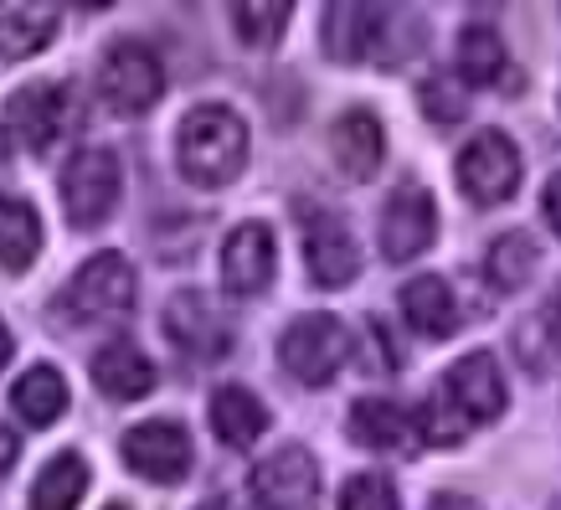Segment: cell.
<instances>
[{"instance_id":"obj_33","label":"cell","mask_w":561,"mask_h":510,"mask_svg":"<svg viewBox=\"0 0 561 510\" xmlns=\"http://www.w3.org/2000/svg\"><path fill=\"white\" fill-rule=\"evenodd\" d=\"M11 345H16V340H11V330H5V320H0V366L11 361Z\"/></svg>"},{"instance_id":"obj_18","label":"cell","mask_w":561,"mask_h":510,"mask_svg":"<svg viewBox=\"0 0 561 510\" xmlns=\"http://www.w3.org/2000/svg\"><path fill=\"white\" fill-rule=\"evenodd\" d=\"M402 315L427 340H448L459 330V299L448 290V279H438V273H423V279L402 284Z\"/></svg>"},{"instance_id":"obj_35","label":"cell","mask_w":561,"mask_h":510,"mask_svg":"<svg viewBox=\"0 0 561 510\" xmlns=\"http://www.w3.org/2000/svg\"><path fill=\"white\" fill-rule=\"evenodd\" d=\"M103 510H124V506H103Z\"/></svg>"},{"instance_id":"obj_21","label":"cell","mask_w":561,"mask_h":510,"mask_svg":"<svg viewBox=\"0 0 561 510\" xmlns=\"http://www.w3.org/2000/svg\"><path fill=\"white\" fill-rule=\"evenodd\" d=\"M206 412H211V433L227 449H248V443H257L268 433V408L248 387H217Z\"/></svg>"},{"instance_id":"obj_12","label":"cell","mask_w":561,"mask_h":510,"mask_svg":"<svg viewBox=\"0 0 561 510\" xmlns=\"http://www.w3.org/2000/svg\"><path fill=\"white\" fill-rule=\"evenodd\" d=\"M438 238V206H433V191L408 181V186L391 191L387 212H381V253L391 263H408V258L427 253Z\"/></svg>"},{"instance_id":"obj_22","label":"cell","mask_w":561,"mask_h":510,"mask_svg":"<svg viewBox=\"0 0 561 510\" xmlns=\"http://www.w3.org/2000/svg\"><path fill=\"white\" fill-rule=\"evenodd\" d=\"M454 57H459V78L469 88H494L500 78H511V52H505L500 32L484 26V21H469V26H463Z\"/></svg>"},{"instance_id":"obj_31","label":"cell","mask_w":561,"mask_h":510,"mask_svg":"<svg viewBox=\"0 0 561 510\" xmlns=\"http://www.w3.org/2000/svg\"><path fill=\"white\" fill-rule=\"evenodd\" d=\"M427 510H484L479 500H469V495H454V490H443V495H433V506Z\"/></svg>"},{"instance_id":"obj_23","label":"cell","mask_w":561,"mask_h":510,"mask_svg":"<svg viewBox=\"0 0 561 510\" xmlns=\"http://www.w3.org/2000/svg\"><path fill=\"white\" fill-rule=\"evenodd\" d=\"M42 253V217L26 196H0V269L26 273Z\"/></svg>"},{"instance_id":"obj_8","label":"cell","mask_w":561,"mask_h":510,"mask_svg":"<svg viewBox=\"0 0 561 510\" xmlns=\"http://www.w3.org/2000/svg\"><path fill=\"white\" fill-rule=\"evenodd\" d=\"M433 392H438L443 403L459 412L469 428L494 423V418L505 412V403H511L505 372H500V361H494L490 351H469V356H459L448 372L438 376V387Z\"/></svg>"},{"instance_id":"obj_17","label":"cell","mask_w":561,"mask_h":510,"mask_svg":"<svg viewBox=\"0 0 561 510\" xmlns=\"http://www.w3.org/2000/svg\"><path fill=\"white\" fill-rule=\"evenodd\" d=\"M381 11L387 5H324V52L341 63H376L381 47Z\"/></svg>"},{"instance_id":"obj_27","label":"cell","mask_w":561,"mask_h":510,"mask_svg":"<svg viewBox=\"0 0 561 510\" xmlns=\"http://www.w3.org/2000/svg\"><path fill=\"white\" fill-rule=\"evenodd\" d=\"M227 16H232V32H238L242 47L268 52V47H278L284 26L294 21V5L289 0H253V5H232Z\"/></svg>"},{"instance_id":"obj_10","label":"cell","mask_w":561,"mask_h":510,"mask_svg":"<svg viewBox=\"0 0 561 510\" xmlns=\"http://www.w3.org/2000/svg\"><path fill=\"white\" fill-rule=\"evenodd\" d=\"M305 263H309L314 290H345V284L360 273L356 233H351L335 212L305 206Z\"/></svg>"},{"instance_id":"obj_26","label":"cell","mask_w":561,"mask_h":510,"mask_svg":"<svg viewBox=\"0 0 561 510\" xmlns=\"http://www.w3.org/2000/svg\"><path fill=\"white\" fill-rule=\"evenodd\" d=\"M83 490H88V460L68 449V454L47 460V469L36 475V485H32V510H78Z\"/></svg>"},{"instance_id":"obj_2","label":"cell","mask_w":561,"mask_h":510,"mask_svg":"<svg viewBox=\"0 0 561 510\" xmlns=\"http://www.w3.org/2000/svg\"><path fill=\"white\" fill-rule=\"evenodd\" d=\"M129 309H135V269L124 253H93L51 299V315L62 325H108L124 320Z\"/></svg>"},{"instance_id":"obj_19","label":"cell","mask_w":561,"mask_h":510,"mask_svg":"<svg viewBox=\"0 0 561 510\" xmlns=\"http://www.w3.org/2000/svg\"><path fill=\"white\" fill-rule=\"evenodd\" d=\"M93 382H99L103 397L135 403V397H145L154 387V366L135 340H108L99 356H93Z\"/></svg>"},{"instance_id":"obj_13","label":"cell","mask_w":561,"mask_h":510,"mask_svg":"<svg viewBox=\"0 0 561 510\" xmlns=\"http://www.w3.org/2000/svg\"><path fill=\"white\" fill-rule=\"evenodd\" d=\"M165 340H171L175 351H186L191 361H217V356H227L232 330H227L221 309L202 290H181L165 305Z\"/></svg>"},{"instance_id":"obj_30","label":"cell","mask_w":561,"mask_h":510,"mask_svg":"<svg viewBox=\"0 0 561 510\" xmlns=\"http://www.w3.org/2000/svg\"><path fill=\"white\" fill-rule=\"evenodd\" d=\"M541 212H546V222H551V233L561 238V170L546 181V191H541Z\"/></svg>"},{"instance_id":"obj_14","label":"cell","mask_w":561,"mask_h":510,"mask_svg":"<svg viewBox=\"0 0 561 510\" xmlns=\"http://www.w3.org/2000/svg\"><path fill=\"white\" fill-rule=\"evenodd\" d=\"M68 88L62 83H32L21 88V93H11V103H5V124L16 129V139L26 145L32 155H47L51 145H57V135L68 129Z\"/></svg>"},{"instance_id":"obj_9","label":"cell","mask_w":561,"mask_h":510,"mask_svg":"<svg viewBox=\"0 0 561 510\" xmlns=\"http://www.w3.org/2000/svg\"><path fill=\"white\" fill-rule=\"evenodd\" d=\"M119 460L150 485H175V479L191 475V433L171 418L135 423L119 443Z\"/></svg>"},{"instance_id":"obj_36","label":"cell","mask_w":561,"mask_h":510,"mask_svg":"<svg viewBox=\"0 0 561 510\" xmlns=\"http://www.w3.org/2000/svg\"><path fill=\"white\" fill-rule=\"evenodd\" d=\"M551 510H561V500H557V506H551Z\"/></svg>"},{"instance_id":"obj_6","label":"cell","mask_w":561,"mask_h":510,"mask_svg":"<svg viewBox=\"0 0 561 510\" xmlns=\"http://www.w3.org/2000/svg\"><path fill=\"white\" fill-rule=\"evenodd\" d=\"M454 181H459V191L474 206L511 202L515 191H520V150H515V139L500 135V129H479L459 150Z\"/></svg>"},{"instance_id":"obj_5","label":"cell","mask_w":561,"mask_h":510,"mask_svg":"<svg viewBox=\"0 0 561 510\" xmlns=\"http://www.w3.org/2000/svg\"><path fill=\"white\" fill-rule=\"evenodd\" d=\"M119 191H124V170H119V155L114 150H78L62 166V212H68L72 227H103L108 212L119 206Z\"/></svg>"},{"instance_id":"obj_16","label":"cell","mask_w":561,"mask_h":510,"mask_svg":"<svg viewBox=\"0 0 561 510\" xmlns=\"http://www.w3.org/2000/svg\"><path fill=\"white\" fill-rule=\"evenodd\" d=\"M330 150H335V166L351 175V181H371L381 170V155H387V129L371 109H351L335 120L330 129Z\"/></svg>"},{"instance_id":"obj_20","label":"cell","mask_w":561,"mask_h":510,"mask_svg":"<svg viewBox=\"0 0 561 510\" xmlns=\"http://www.w3.org/2000/svg\"><path fill=\"white\" fill-rule=\"evenodd\" d=\"M57 26H62L57 5H5L0 11V57L26 63L36 52H47L57 42Z\"/></svg>"},{"instance_id":"obj_15","label":"cell","mask_w":561,"mask_h":510,"mask_svg":"<svg viewBox=\"0 0 561 510\" xmlns=\"http://www.w3.org/2000/svg\"><path fill=\"white\" fill-rule=\"evenodd\" d=\"M351 439L371 454H412L423 433H417V418L408 408H397L387 397H360L351 408Z\"/></svg>"},{"instance_id":"obj_1","label":"cell","mask_w":561,"mask_h":510,"mask_svg":"<svg viewBox=\"0 0 561 510\" xmlns=\"http://www.w3.org/2000/svg\"><path fill=\"white\" fill-rule=\"evenodd\" d=\"M175 160H181V175L191 186L211 191L238 181L242 166H248V120L238 109H227V103H196L181 120Z\"/></svg>"},{"instance_id":"obj_11","label":"cell","mask_w":561,"mask_h":510,"mask_svg":"<svg viewBox=\"0 0 561 510\" xmlns=\"http://www.w3.org/2000/svg\"><path fill=\"white\" fill-rule=\"evenodd\" d=\"M278 273V248H273V227L268 222H238L227 242H221V290L253 299L273 284Z\"/></svg>"},{"instance_id":"obj_7","label":"cell","mask_w":561,"mask_h":510,"mask_svg":"<svg viewBox=\"0 0 561 510\" xmlns=\"http://www.w3.org/2000/svg\"><path fill=\"white\" fill-rule=\"evenodd\" d=\"M248 495L257 510H320V464L305 443H284L253 464Z\"/></svg>"},{"instance_id":"obj_24","label":"cell","mask_w":561,"mask_h":510,"mask_svg":"<svg viewBox=\"0 0 561 510\" xmlns=\"http://www.w3.org/2000/svg\"><path fill=\"white\" fill-rule=\"evenodd\" d=\"M11 408H16L32 428H51L62 412H68V382H62V372H57V366H32L26 376H16Z\"/></svg>"},{"instance_id":"obj_29","label":"cell","mask_w":561,"mask_h":510,"mask_svg":"<svg viewBox=\"0 0 561 510\" xmlns=\"http://www.w3.org/2000/svg\"><path fill=\"white\" fill-rule=\"evenodd\" d=\"M341 510H402V500H397V485H391L387 475L366 469V475H351V479H345Z\"/></svg>"},{"instance_id":"obj_25","label":"cell","mask_w":561,"mask_h":510,"mask_svg":"<svg viewBox=\"0 0 561 510\" xmlns=\"http://www.w3.org/2000/svg\"><path fill=\"white\" fill-rule=\"evenodd\" d=\"M541 269V248L530 242V233H505V238L490 242V253H484V273H490V284L500 294H515L526 290L530 279Z\"/></svg>"},{"instance_id":"obj_3","label":"cell","mask_w":561,"mask_h":510,"mask_svg":"<svg viewBox=\"0 0 561 510\" xmlns=\"http://www.w3.org/2000/svg\"><path fill=\"white\" fill-rule=\"evenodd\" d=\"M278 361H284V372L294 382H305V387H330L341 366L351 361V330L345 320L335 315H299V320L278 336Z\"/></svg>"},{"instance_id":"obj_34","label":"cell","mask_w":561,"mask_h":510,"mask_svg":"<svg viewBox=\"0 0 561 510\" xmlns=\"http://www.w3.org/2000/svg\"><path fill=\"white\" fill-rule=\"evenodd\" d=\"M196 510H232V500H221V495H211V500H202Z\"/></svg>"},{"instance_id":"obj_32","label":"cell","mask_w":561,"mask_h":510,"mask_svg":"<svg viewBox=\"0 0 561 510\" xmlns=\"http://www.w3.org/2000/svg\"><path fill=\"white\" fill-rule=\"evenodd\" d=\"M16 454H21L16 433H11V428L0 423V475H5V469H11V464H16Z\"/></svg>"},{"instance_id":"obj_28","label":"cell","mask_w":561,"mask_h":510,"mask_svg":"<svg viewBox=\"0 0 561 510\" xmlns=\"http://www.w3.org/2000/svg\"><path fill=\"white\" fill-rule=\"evenodd\" d=\"M561 351V290L546 299L536 315H530L520 330H515V356L526 361L530 372H541L546 361Z\"/></svg>"},{"instance_id":"obj_4","label":"cell","mask_w":561,"mask_h":510,"mask_svg":"<svg viewBox=\"0 0 561 510\" xmlns=\"http://www.w3.org/2000/svg\"><path fill=\"white\" fill-rule=\"evenodd\" d=\"M160 93H165V68H160L154 47H145V42H114V47L103 52L99 99L114 114H124V120L150 114L154 103H160Z\"/></svg>"}]
</instances>
